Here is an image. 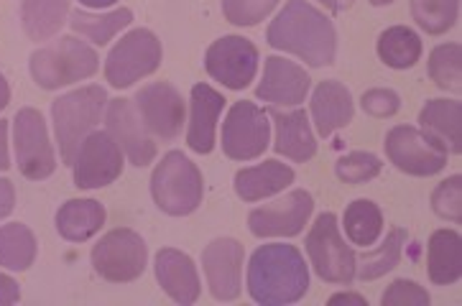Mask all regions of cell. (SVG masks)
<instances>
[{
  "label": "cell",
  "mask_w": 462,
  "mask_h": 306,
  "mask_svg": "<svg viewBox=\"0 0 462 306\" xmlns=\"http://www.w3.org/2000/svg\"><path fill=\"white\" fill-rule=\"evenodd\" d=\"M427 74L437 88L460 92L462 89V46L442 44L434 49L427 61Z\"/></svg>",
  "instance_id": "cell-34"
},
{
  "label": "cell",
  "mask_w": 462,
  "mask_h": 306,
  "mask_svg": "<svg viewBox=\"0 0 462 306\" xmlns=\"http://www.w3.org/2000/svg\"><path fill=\"white\" fill-rule=\"evenodd\" d=\"M307 255L314 274L328 283H353L356 278V253L347 246L337 227V218L332 212H322L314 219L307 235Z\"/></svg>",
  "instance_id": "cell-6"
},
{
  "label": "cell",
  "mask_w": 462,
  "mask_h": 306,
  "mask_svg": "<svg viewBox=\"0 0 462 306\" xmlns=\"http://www.w3.org/2000/svg\"><path fill=\"white\" fill-rule=\"evenodd\" d=\"M107 105V92L100 85H88L75 92H67L51 102L54 133L64 163L72 166L77 148L95 131V125L103 117V107Z\"/></svg>",
  "instance_id": "cell-3"
},
{
  "label": "cell",
  "mask_w": 462,
  "mask_h": 306,
  "mask_svg": "<svg viewBox=\"0 0 462 306\" xmlns=\"http://www.w3.org/2000/svg\"><path fill=\"white\" fill-rule=\"evenodd\" d=\"M77 190H100L123 174V151L107 131H92L72 161Z\"/></svg>",
  "instance_id": "cell-12"
},
{
  "label": "cell",
  "mask_w": 462,
  "mask_h": 306,
  "mask_svg": "<svg viewBox=\"0 0 462 306\" xmlns=\"http://www.w3.org/2000/svg\"><path fill=\"white\" fill-rule=\"evenodd\" d=\"M403 243H406V230L402 227H393L391 233L386 235L383 246L378 250H373L368 255H363L358 263H356V276L360 281H375V278L386 276L388 271H393L399 261H402V250Z\"/></svg>",
  "instance_id": "cell-32"
},
{
  "label": "cell",
  "mask_w": 462,
  "mask_h": 306,
  "mask_svg": "<svg viewBox=\"0 0 462 306\" xmlns=\"http://www.w3.org/2000/svg\"><path fill=\"white\" fill-rule=\"evenodd\" d=\"M381 304L383 306H430L432 304V296L430 292H424L419 283L414 281H406L399 278L388 286L383 296H381Z\"/></svg>",
  "instance_id": "cell-38"
},
{
  "label": "cell",
  "mask_w": 462,
  "mask_h": 306,
  "mask_svg": "<svg viewBox=\"0 0 462 306\" xmlns=\"http://www.w3.org/2000/svg\"><path fill=\"white\" fill-rule=\"evenodd\" d=\"M205 70L227 89H245L258 70V49L243 36H223L208 49Z\"/></svg>",
  "instance_id": "cell-13"
},
{
  "label": "cell",
  "mask_w": 462,
  "mask_h": 306,
  "mask_svg": "<svg viewBox=\"0 0 462 306\" xmlns=\"http://www.w3.org/2000/svg\"><path fill=\"white\" fill-rule=\"evenodd\" d=\"M31 77L42 89H60L75 85L97 72V51L75 36H61L51 44L42 46L31 54Z\"/></svg>",
  "instance_id": "cell-4"
},
{
  "label": "cell",
  "mask_w": 462,
  "mask_h": 306,
  "mask_svg": "<svg viewBox=\"0 0 462 306\" xmlns=\"http://www.w3.org/2000/svg\"><path fill=\"white\" fill-rule=\"evenodd\" d=\"M378 57L391 70H411L421 59V39L409 26H391L378 36Z\"/></svg>",
  "instance_id": "cell-28"
},
{
  "label": "cell",
  "mask_w": 462,
  "mask_h": 306,
  "mask_svg": "<svg viewBox=\"0 0 462 306\" xmlns=\"http://www.w3.org/2000/svg\"><path fill=\"white\" fill-rule=\"evenodd\" d=\"M427 274L437 286L457 283L462 276V240L455 230H437L427 246Z\"/></svg>",
  "instance_id": "cell-25"
},
{
  "label": "cell",
  "mask_w": 462,
  "mask_h": 306,
  "mask_svg": "<svg viewBox=\"0 0 462 306\" xmlns=\"http://www.w3.org/2000/svg\"><path fill=\"white\" fill-rule=\"evenodd\" d=\"M373 5H391V3H393V0H371Z\"/></svg>",
  "instance_id": "cell-47"
},
{
  "label": "cell",
  "mask_w": 462,
  "mask_h": 306,
  "mask_svg": "<svg viewBox=\"0 0 462 306\" xmlns=\"http://www.w3.org/2000/svg\"><path fill=\"white\" fill-rule=\"evenodd\" d=\"M149 250L143 237L134 230H110L103 240L92 248V268L97 276L110 283H128L143 274Z\"/></svg>",
  "instance_id": "cell-9"
},
{
  "label": "cell",
  "mask_w": 462,
  "mask_h": 306,
  "mask_svg": "<svg viewBox=\"0 0 462 306\" xmlns=\"http://www.w3.org/2000/svg\"><path fill=\"white\" fill-rule=\"evenodd\" d=\"M432 209L442 219L460 222L462 219V176L455 174L445 179L432 194Z\"/></svg>",
  "instance_id": "cell-37"
},
{
  "label": "cell",
  "mask_w": 462,
  "mask_h": 306,
  "mask_svg": "<svg viewBox=\"0 0 462 306\" xmlns=\"http://www.w3.org/2000/svg\"><path fill=\"white\" fill-rule=\"evenodd\" d=\"M460 0H411V15L417 26L432 36L448 33L457 23Z\"/></svg>",
  "instance_id": "cell-33"
},
{
  "label": "cell",
  "mask_w": 462,
  "mask_h": 306,
  "mask_svg": "<svg viewBox=\"0 0 462 306\" xmlns=\"http://www.w3.org/2000/svg\"><path fill=\"white\" fill-rule=\"evenodd\" d=\"M225 107V97L209 85H194L189 100V128H187V146L194 153L208 156L215 148V125Z\"/></svg>",
  "instance_id": "cell-20"
},
{
  "label": "cell",
  "mask_w": 462,
  "mask_h": 306,
  "mask_svg": "<svg viewBox=\"0 0 462 306\" xmlns=\"http://www.w3.org/2000/svg\"><path fill=\"white\" fill-rule=\"evenodd\" d=\"M343 301H353V304L365 306V299L358 296V293H335V296L329 299V304H343Z\"/></svg>",
  "instance_id": "cell-44"
},
{
  "label": "cell",
  "mask_w": 462,
  "mask_h": 306,
  "mask_svg": "<svg viewBox=\"0 0 462 306\" xmlns=\"http://www.w3.org/2000/svg\"><path fill=\"white\" fill-rule=\"evenodd\" d=\"M11 102V88H8V82H5V77L0 74V110L5 107Z\"/></svg>",
  "instance_id": "cell-45"
},
{
  "label": "cell",
  "mask_w": 462,
  "mask_h": 306,
  "mask_svg": "<svg viewBox=\"0 0 462 306\" xmlns=\"http://www.w3.org/2000/svg\"><path fill=\"white\" fill-rule=\"evenodd\" d=\"M266 42L294 54L310 67H329L337 51V33L328 15L307 0H289L271 21Z\"/></svg>",
  "instance_id": "cell-1"
},
{
  "label": "cell",
  "mask_w": 462,
  "mask_h": 306,
  "mask_svg": "<svg viewBox=\"0 0 462 306\" xmlns=\"http://www.w3.org/2000/svg\"><path fill=\"white\" fill-rule=\"evenodd\" d=\"M153 271H156V278H159V286L177 304L189 306L199 299L202 283H199V276H197V265L187 253L174 248L159 250L156 261H153Z\"/></svg>",
  "instance_id": "cell-19"
},
{
  "label": "cell",
  "mask_w": 462,
  "mask_h": 306,
  "mask_svg": "<svg viewBox=\"0 0 462 306\" xmlns=\"http://www.w3.org/2000/svg\"><path fill=\"white\" fill-rule=\"evenodd\" d=\"M289 184H294V169L282 161H263L236 174V194L243 202H261L283 191Z\"/></svg>",
  "instance_id": "cell-23"
},
{
  "label": "cell",
  "mask_w": 462,
  "mask_h": 306,
  "mask_svg": "<svg viewBox=\"0 0 462 306\" xmlns=\"http://www.w3.org/2000/svg\"><path fill=\"white\" fill-rule=\"evenodd\" d=\"M310 74L304 67L283 57H269L263 67L261 85L255 88V97L271 105H299L310 92Z\"/></svg>",
  "instance_id": "cell-18"
},
{
  "label": "cell",
  "mask_w": 462,
  "mask_h": 306,
  "mask_svg": "<svg viewBox=\"0 0 462 306\" xmlns=\"http://www.w3.org/2000/svg\"><path fill=\"white\" fill-rule=\"evenodd\" d=\"M271 123L266 110L248 100L233 102L223 123V151L233 161H254L266 153Z\"/></svg>",
  "instance_id": "cell-10"
},
{
  "label": "cell",
  "mask_w": 462,
  "mask_h": 306,
  "mask_svg": "<svg viewBox=\"0 0 462 306\" xmlns=\"http://www.w3.org/2000/svg\"><path fill=\"white\" fill-rule=\"evenodd\" d=\"M14 138H15V161L18 172L31 179L42 181L49 179L57 169V156L49 141L44 116L33 107H21L14 120Z\"/></svg>",
  "instance_id": "cell-11"
},
{
  "label": "cell",
  "mask_w": 462,
  "mask_h": 306,
  "mask_svg": "<svg viewBox=\"0 0 462 306\" xmlns=\"http://www.w3.org/2000/svg\"><path fill=\"white\" fill-rule=\"evenodd\" d=\"M328 11H332V14H345L356 0H319Z\"/></svg>",
  "instance_id": "cell-43"
},
{
  "label": "cell",
  "mask_w": 462,
  "mask_h": 306,
  "mask_svg": "<svg viewBox=\"0 0 462 306\" xmlns=\"http://www.w3.org/2000/svg\"><path fill=\"white\" fill-rule=\"evenodd\" d=\"M14 207H15L14 181H8V179H0V219L8 218V215L14 212Z\"/></svg>",
  "instance_id": "cell-40"
},
{
  "label": "cell",
  "mask_w": 462,
  "mask_h": 306,
  "mask_svg": "<svg viewBox=\"0 0 462 306\" xmlns=\"http://www.w3.org/2000/svg\"><path fill=\"white\" fill-rule=\"evenodd\" d=\"M266 116L273 120L276 125V144H273V151L279 156H286L289 161H297V163H304L310 161L317 153V141H314L312 128H310V120H307V113L304 110H276L271 107Z\"/></svg>",
  "instance_id": "cell-21"
},
{
  "label": "cell",
  "mask_w": 462,
  "mask_h": 306,
  "mask_svg": "<svg viewBox=\"0 0 462 306\" xmlns=\"http://www.w3.org/2000/svg\"><path fill=\"white\" fill-rule=\"evenodd\" d=\"M105 123H107V133L134 166H149L156 159V144L151 141L149 128L143 125L134 100L116 97L107 102Z\"/></svg>",
  "instance_id": "cell-16"
},
{
  "label": "cell",
  "mask_w": 462,
  "mask_h": 306,
  "mask_svg": "<svg viewBox=\"0 0 462 306\" xmlns=\"http://www.w3.org/2000/svg\"><path fill=\"white\" fill-rule=\"evenodd\" d=\"M134 105L149 133L164 141H174L184 128V100L169 82H153L138 89Z\"/></svg>",
  "instance_id": "cell-15"
},
{
  "label": "cell",
  "mask_w": 462,
  "mask_h": 306,
  "mask_svg": "<svg viewBox=\"0 0 462 306\" xmlns=\"http://www.w3.org/2000/svg\"><path fill=\"white\" fill-rule=\"evenodd\" d=\"M82 5H88V8H110V5H116L118 0H79Z\"/></svg>",
  "instance_id": "cell-46"
},
{
  "label": "cell",
  "mask_w": 462,
  "mask_h": 306,
  "mask_svg": "<svg viewBox=\"0 0 462 306\" xmlns=\"http://www.w3.org/2000/svg\"><path fill=\"white\" fill-rule=\"evenodd\" d=\"M343 227L353 246L371 248V246H375V240L381 237V230H383L381 207L371 202V199H356L353 204H347V209H345Z\"/></svg>",
  "instance_id": "cell-29"
},
{
  "label": "cell",
  "mask_w": 462,
  "mask_h": 306,
  "mask_svg": "<svg viewBox=\"0 0 462 306\" xmlns=\"http://www.w3.org/2000/svg\"><path fill=\"white\" fill-rule=\"evenodd\" d=\"M151 197L156 207L171 218L192 215L205 197V181L197 163L181 151L166 153L151 176Z\"/></svg>",
  "instance_id": "cell-5"
},
{
  "label": "cell",
  "mask_w": 462,
  "mask_h": 306,
  "mask_svg": "<svg viewBox=\"0 0 462 306\" xmlns=\"http://www.w3.org/2000/svg\"><path fill=\"white\" fill-rule=\"evenodd\" d=\"M388 161L409 176H434L448 166V148L414 125H396L386 135Z\"/></svg>",
  "instance_id": "cell-8"
},
{
  "label": "cell",
  "mask_w": 462,
  "mask_h": 306,
  "mask_svg": "<svg viewBox=\"0 0 462 306\" xmlns=\"http://www.w3.org/2000/svg\"><path fill=\"white\" fill-rule=\"evenodd\" d=\"M105 225V207L97 199H69L57 212V233L69 243H85Z\"/></svg>",
  "instance_id": "cell-26"
},
{
  "label": "cell",
  "mask_w": 462,
  "mask_h": 306,
  "mask_svg": "<svg viewBox=\"0 0 462 306\" xmlns=\"http://www.w3.org/2000/svg\"><path fill=\"white\" fill-rule=\"evenodd\" d=\"M36 261V237L26 225L11 222L0 227V265L8 271H26Z\"/></svg>",
  "instance_id": "cell-31"
},
{
  "label": "cell",
  "mask_w": 462,
  "mask_h": 306,
  "mask_svg": "<svg viewBox=\"0 0 462 306\" xmlns=\"http://www.w3.org/2000/svg\"><path fill=\"white\" fill-rule=\"evenodd\" d=\"M69 0H23L21 21L31 42H46L67 23Z\"/></svg>",
  "instance_id": "cell-27"
},
{
  "label": "cell",
  "mask_w": 462,
  "mask_h": 306,
  "mask_svg": "<svg viewBox=\"0 0 462 306\" xmlns=\"http://www.w3.org/2000/svg\"><path fill=\"white\" fill-rule=\"evenodd\" d=\"M419 128L448 148V153L462 151V105L460 100H430L419 113Z\"/></svg>",
  "instance_id": "cell-24"
},
{
  "label": "cell",
  "mask_w": 462,
  "mask_h": 306,
  "mask_svg": "<svg viewBox=\"0 0 462 306\" xmlns=\"http://www.w3.org/2000/svg\"><path fill=\"white\" fill-rule=\"evenodd\" d=\"M279 5V0H223V14L233 26H255Z\"/></svg>",
  "instance_id": "cell-36"
},
{
  "label": "cell",
  "mask_w": 462,
  "mask_h": 306,
  "mask_svg": "<svg viewBox=\"0 0 462 306\" xmlns=\"http://www.w3.org/2000/svg\"><path fill=\"white\" fill-rule=\"evenodd\" d=\"M381 169H383V163L375 153L356 151V153H347V156L337 161L335 174L345 184H365V181H371V179L381 174Z\"/></svg>",
  "instance_id": "cell-35"
},
{
  "label": "cell",
  "mask_w": 462,
  "mask_h": 306,
  "mask_svg": "<svg viewBox=\"0 0 462 306\" xmlns=\"http://www.w3.org/2000/svg\"><path fill=\"white\" fill-rule=\"evenodd\" d=\"M243 258H245V250L236 237H217L202 253L209 293L217 301H236L240 296Z\"/></svg>",
  "instance_id": "cell-17"
},
{
  "label": "cell",
  "mask_w": 462,
  "mask_h": 306,
  "mask_svg": "<svg viewBox=\"0 0 462 306\" xmlns=\"http://www.w3.org/2000/svg\"><path fill=\"white\" fill-rule=\"evenodd\" d=\"M360 105H363V110L373 117H391L399 113V107H402V97L393 92V89H383V88H375L368 89L363 97H360Z\"/></svg>",
  "instance_id": "cell-39"
},
{
  "label": "cell",
  "mask_w": 462,
  "mask_h": 306,
  "mask_svg": "<svg viewBox=\"0 0 462 306\" xmlns=\"http://www.w3.org/2000/svg\"><path fill=\"white\" fill-rule=\"evenodd\" d=\"M310 292V268L294 246H261L248 263V293L255 304L283 306Z\"/></svg>",
  "instance_id": "cell-2"
},
{
  "label": "cell",
  "mask_w": 462,
  "mask_h": 306,
  "mask_svg": "<svg viewBox=\"0 0 462 306\" xmlns=\"http://www.w3.org/2000/svg\"><path fill=\"white\" fill-rule=\"evenodd\" d=\"M312 209V194L307 190H294L283 199L254 209L248 215V227L255 237H294L307 227Z\"/></svg>",
  "instance_id": "cell-14"
},
{
  "label": "cell",
  "mask_w": 462,
  "mask_h": 306,
  "mask_svg": "<svg viewBox=\"0 0 462 306\" xmlns=\"http://www.w3.org/2000/svg\"><path fill=\"white\" fill-rule=\"evenodd\" d=\"M312 120L322 138H329L335 131L345 128L353 120L350 89L337 79L319 82L312 95Z\"/></svg>",
  "instance_id": "cell-22"
},
{
  "label": "cell",
  "mask_w": 462,
  "mask_h": 306,
  "mask_svg": "<svg viewBox=\"0 0 462 306\" xmlns=\"http://www.w3.org/2000/svg\"><path fill=\"white\" fill-rule=\"evenodd\" d=\"M131 21H134V11L131 8H118V11L105 15H92L85 14V11L69 14V26H72V31L82 33L85 39H90L92 44L97 46L110 44L118 31L131 26Z\"/></svg>",
  "instance_id": "cell-30"
},
{
  "label": "cell",
  "mask_w": 462,
  "mask_h": 306,
  "mask_svg": "<svg viewBox=\"0 0 462 306\" xmlns=\"http://www.w3.org/2000/svg\"><path fill=\"white\" fill-rule=\"evenodd\" d=\"M21 299V289L11 276L0 274V306H11Z\"/></svg>",
  "instance_id": "cell-41"
},
{
  "label": "cell",
  "mask_w": 462,
  "mask_h": 306,
  "mask_svg": "<svg viewBox=\"0 0 462 306\" xmlns=\"http://www.w3.org/2000/svg\"><path fill=\"white\" fill-rule=\"evenodd\" d=\"M11 166V156H8V123L0 120V172H5Z\"/></svg>",
  "instance_id": "cell-42"
},
{
  "label": "cell",
  "mask_w": 462,
  "mask_h": 306,
  "mask_svg": "<svg viewBox=\"0 0 462 306\" xmlns=\"http://www.w3.org/2000/svg\"><path fill=\"white\" fill-rule=\"evenodd\" d=\"M162 64V42L149 29H135L125 33L110 49L105 59V77L116 89L131 88L138 79L149 77Z\"/></svg>",
  "instance_id": "cell-7"
}]
</instances>
